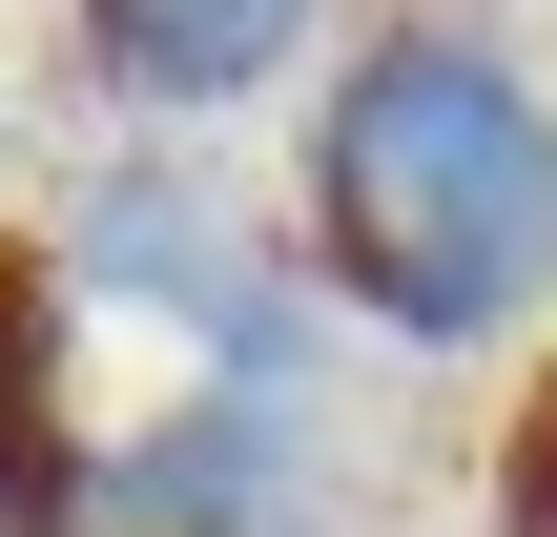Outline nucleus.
Here are the masks:
<instances>
[{"mask_svg": "<svg viewBox=\"0 0 557 537\" xmlns=\"http://www.w3.org/2000/svg\"><path fill=\"white\" fill-rule=\"evenodd\" d=\"M289 269L372 352H537L557 331V83L475 0H372L289 124Z\"/></svg>", "mask_w": 557, "mask_h": 537, "instance_id": "nucleus-1", "label": "nucleus"}, {"mask_svg": "<svg viewBox=\"0 0 557 537\" xmlns=\"http://www.w3.org/2000/svg\"><path fill=\"white\" fill-rule=\"evenodd\" d=\"M62 310H145L186 373H310V269L186 166V145H124L83 207H62Z\"/></svg>", "mask_w": 557, "mask_h": 537, "instance_id": "nucleus-2", "label": "nucleus"}, {"mask_svg": "<svg viewBox=\"0 0 557 537\" xmlns=\"http://www.w3.org/2000/svg\"><path fill=\"white\" fill-rule=\"evenodd\" d=\"M62 41H83V83L165 145V124H227V103L310 83V62H331V0H62Z\"/></svg>", "mask_w": 557, "mask_h": 537, "instance_id": "nucleus-3", "label": "nucleus"}, {"mask_svg": "<svg viewBox=\"0 0 557 537\" xmlns=\"http://www.w3.org/2000/svg\"><path fill=\"white\" fill-rule=\"evenodd\" d=\"M83 497V414H62V269L0 248V537H62Z\"/></svg>", "mask_w": 557, "mask_h": 537, "instance_id": "nucleus-4", "label": "nucleus"}, {"mask_svg": "<svg viewBox=\"0 0 557 537\" xmlns=\"http://www.w3.org/2000/svg\"><path fill=\"white\" fill-rule=\"evenodd\" d=\"M496 537H557V352L517 373V414H496Z\"/></svg>", "mask_w": 557, "mask_h": 537, "instance_id": "nucleus-5", "label": "nucleus"}]
</instances>
